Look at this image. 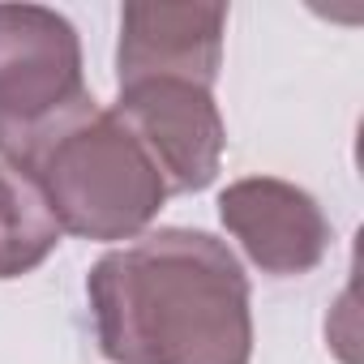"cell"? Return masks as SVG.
Instances as JSON below:
<instances>
[{
	"mask_svg": "<svg viewBox=\"0 0 364 364\" xmlns=\"http://www.w3.org/2000/svg\"><path fill=\"white\" fill-rule=\"evenodd\" d=\"M112 364H249L253 309L240 257L210 232L159 228L112 249L86 279Z\"/></svg>",
	"mask_w": 364,
	"mask_h": 364,
	"instance_id": "cell-1",
	"label": "cell"
},
{
	"mask_svg": "<svg viewBox=\"0 0 364 364\" xmlns=\"http://www.w3.org/2000/svg\"><path fill=\"white\" fill-rule=\"evenodd\" d=\"M60 232L82 240H137L171 198L150 154L99 103L69 120L22 171Z\"/></svg>",
	"mask_w": 364,
	"mask_h": 364,
	"instance_id": "cell-2",
	"label": "cell"
},
{
	"mask_svg": "<svg viewBox=\"0 0 364 364\" xmlns=\"http://www.w3.org/2000/svg\"><path fill=\"white\" fill-rule=\"evenodd\" d=\"M86 107L95 99L73 22L43 5H0V163L26 171Z\"/></svg>",
	"mask_w": 364,
	"mask_h": 364,
	"instance_id": "cell-3",
	"label": "cell"
},
{
	"mask_svg": "<svg viewBox=\"0 0 364 364\" xmlns=\"http://www.w3.org/2000/svg\"><path fill=\"white\" fill-rule=\"evenodd\" d=\"M112 116L150 154L167 193H202L219 176L228 150V124L206 86L137 82L120 90Z\"/></svg>",
	"mask_w": 364,
	"mask_h": 364,
	"instance_id": "cell-4",
	"label": "cell"
},
{
	"mask_svg": "<svg viewBox=\"0 0 364 364\" xmlns=\"http://www.w3.org/2000/svg\"><path fill=\"white\" fill-rule=\"evenodd\" d=\"M228 5H171V0H133L120 9L116 82H193L215 86L223 69Z\"/></svg>",
	"mask_w": 364,
	"mask_h": 364,
	"instance_id": "cell-5",
	"label": "cell"
},
{
	"mask_svg": "<svg viewBox=\"0 0 364 364\" xmlns=\"http://www.w3.org/2000/svg\"><path fill=\"white\" fill-rule=\"evenodd\" d=\"M219 219L249 262L274 279H300L330 249V219L317 198L279 176H245L219 193Z\"/></svg>",
	"mask_w": 364,
	"mask_h": 364,
	"instance_id": "cell-6",
	"label": "cell"
},
{
	"mask_svg": "<svg viewBox=\"0 0 364 364\" xmlns=\"http://www.w3.org/2000/svg\"><path fill=\"white\" fill-rule=\"evenodd\" d=\"M60 236L65 232L48 210L39 185L0 163V279H22L39 270L56 253Z\"/></svg>",
	"mask_w": 364,
	"mask_h": 364,
	"instance_id": "cell-7",
	"label": "cell"
}]
</instances>
